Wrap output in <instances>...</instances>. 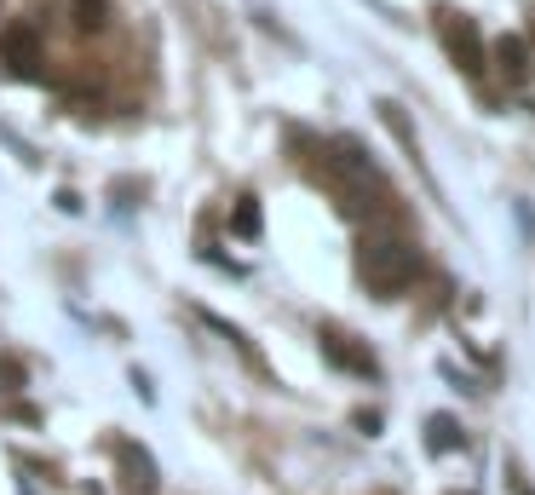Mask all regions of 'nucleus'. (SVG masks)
Segmentation results:
<instances>
[{
  "label": "nucleus",
  "instance_id": "obj_3",
  "mask_svg": "<svg viewBox=\"0 0 535 495\" xmlns=\"http://www.w3.org/2000/svg\"><path fill=\"white\" fill-rule=\"evenodd\" d=\"M0 64H12L18 75H35V64H41V29L24 24V18L0 29Z\"/></svg>",
  "mask_w": 535,
  "mask_h": 495
},
{
  "label": "nucleus",
  "instance_id": "obj_1",
  "mask_svg": "<svg viewBox=\"0 0 535 495\" xmlns=\"http://www.w3.org/2000/svg\"><path fill=\"white\" fill-rule=\"evenodd\" d=\"M357 277L369 283V294H380V300H397V294H403V288L420 277L415 242H403V236H369V242L357 248Z\"/></svg>",
  "mask_w": 535,
  "mask_h": 495
},
{
  "label": "nucleus",
  "instance_id": "obj_7",
  "mask_svg": "<svg viewBox=\"0 0 535 495\" xmlns=\"http://www.w3.org/2000/svg\"><path fill=\"white\" fill-rule=\"evenodd\" d=\"M489 58H495V70L507 75V81H524V75H530V41H524V35H501V41L489 47Z\"/></svg>",
  "mask_w": 535,
  "mask_h": 495
},
{
  "label": "nucleus",
  "instance_id": "obj_2",
  "mask_svg": "<svg viewBox=\"0 0 535 495\" xmlns=\"http://www.w3.org/2000/svg\"><path fill=\"white\" fill-rule=\"evenodd\" d=\"M438 41H443V52H449V64L461 75H478L489 70V47H484V29L472 24L466 12H438Z\"/></svg>",
  "mask_w": 535,
  "mask_h": 495
},
{
  "label": "nucleus",
  "instance_id": "obj_5",
  "mask_svg": "<svg viewBox=\"0 0 535 495\" xmlns=\"http://www.w3.org/2000/svg\"><path fill=\"white\" fill-rule=\"evenodd\" d=\"M116 461H121V490L127 495H156V461L144 455L139 444H116Z\"/></svg>",
  "mask_w": 535,
  "mask_h": 495
},
{
  "label": "nucleus",
  "instance_id": "obj_12",
  "mask_svg": "<svg viewBox=\"0 0 535 495\" xmlns=\"http://www.w3.org/2000/svg\"><path fill=\"white\" fill-rule=\"evenodd\" d=\"M24 375H18V363H0V392H18Z\"/></svg>",
  "mask_w": 535,
  "mask_h": 495
},
{
  "label": "nucleus",
  "instance_id": "obj_10",
  "mask_svg": "<svg viewBox=\"0 0 535 495\" xmlns=\"http://www.w3.org/2000/svg\"><path fill=\"white\" fill-rule=\"evenodd\" d=\"M231 231H236V236H248V242L259 236V202H254V196H242V202H236V213H231Z\"/></svg>",
  "mask_w": 535,
  "mask_h": 495
},
{
  "label": "nucleus",
  "instance_id": "obj_13",
  "mask_svg": "<svg viewBox=\"0 0 535 495\" xmlns=\"http://www.w3.org/2000/svg\"><path fill=\"white\" fill-rule=\"evenodd\" d=\"M512 490H518V495H535V490H530V484H524V478H512Z\"/></svg>",
  "mask_w": 535,
  "mask_h": 495
},
{
  "label": "nucleus",
  "instance_id": "obj_6",
  "mask_svg": "<svg viewBox=\"0 0 535 495\" xmlns=\"http://www.w3.org/2000/svg\"><path fill=\"white\" fill-rule=\"evenodd\" d=\"M323 357L334 369H346V375H380V363H374L369 352H357L346 334H323Z\"/></svg>",
  "mask_w": 535,
  "mask_h": 495
},
{
  "label": "nucleus",
  "instance_id": "obj_8",
  "mask_svg": "<svg viewBox=\"0 0 535 495\" xmlns=\"http://www.w3.org/2000/svg\"><path fill=\"white\" fill-rule=\"evenodd\" d=\"M70 24L75 35H98L110 24V0H70Z\"/></svg>",
  "mask_w": 535,
  "mask_h": 495
},
{
  "label": "nucleus",
  "instance_id": "obj_4",
  "mask_svg": "<svg viewBox=\"0 0 535 495\" xmlns=\"http://www.w3.org/2000/svg\"><path fill=\"white\" fill-rule=\"evenodd\" d=\"M328 167H334V173H340V179H346L351 190H369V185H380V173H374V162L363 156V144H357V139H340V144H334V156H328Z\"/></svg>",
  "mask_w": 535,
  "mask_h": 495
},
{
  "label": "nucleus",
  "instance_id": "obj_9",
  "mask_svg": "<svg viewBox=\"0 0 535 495\" xmlns=\"http://www.w3.org/2000/svg\"><path fill=\"white\" fill-rule=\"evenodd\" d=\"M426 432H432V438H426V444H432V455H449V449H461V426L449 421V415H432V421H426Z\"/></svg>",
  "mask_w": 535,
  "mask_h": 495
},
{
  "label": "nucleus",
  "instance_id": "obj_11",
  "mask_svg": "<svg viewBox=\"0 0 535 495\" xmlns=\"http://www.w3.org/2000/svg\"><path fill=\"white\" fill-rule=\"evenodd\" d=\"M351 426H357L363 438H380V415H369V409H357V415H351Z\"/></svg>",
  "mask_w": 535,
  "mask_h": 495
}]
</instances>
